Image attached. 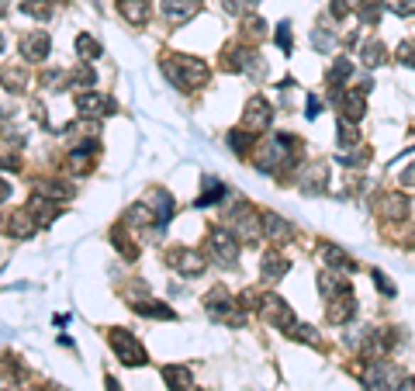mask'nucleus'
<instances>
[{
    "mask_svg": "<svg viewBox=\"0 0 415 391\" xmlns=\"http://www.w3.org/2000/svg\"><path fill=\"white\" fill-rule=\"evenodd\" d=\"M163 73L170 77V83L177 87H205L211 70L208 63L194 59V55H173V59H163Z\"/></svg>",
    "mask_w": 415,
    "mask_h": 391,
    "instance_id": "nucleus-1",
    "label": "nucleus"
},
{
    "mask_svg": "<svg viewBox=\"0 0 415 391\" xmlns=\"http://www.w3.org/2000/svg\"><path fill=\"white\" fill-rule=\"evenodd\" d=\"M229 232L239 242H259V235H263V215L253 205H246V201H235V208L229 211Z\"/></svg>",
    "mask_w": 415,
    "mask_h": 391,
    "instance_id": "nucleus-2",
    "label": "nucleus"
},
{
    "mask_svg": "<svg viewBox=\"0 0 415 391\" xmlns=\"http://www.w3.org/2000/svg\"><path fill=\"white\" fill-rule=\"evenodd\" d=\"M208 257L218 267H235V260H239V239L225 225H211L208 229Z\"/></svg>",
    "mask_w": 415,
    "mask_h": 391,
    "instance_id": "nucleus-3",
    "label": "nucleus"
},
{
    "mask_svg": "<svg viewBox=\"0 0 415 391\" xmlns=\"http://www.w3.org/2000/svg\"><path fill=\"white\" fill-rule=\"evenodd\" d=\"M107 339H111V346H114V353H118V360H122V364H129V367L146 364V346L131 336L129 329H111Z\"/></svg>",
    "mask_w": 415,
    "mask_h": 391,
    "instance_id": "nucleus-4",
    "label": "nucleus"
},
{
    "mask_svg": "<svg viewBox=\"0 0 415 391\" xmlns=\"http://www.w3.org/2000/svg\"><path fill=\"white\" fill-rule=\"evenodd\" d=\"M401 385V370L388 360H370L367 374H363V388L367 391H394Z\"/></svg>",
    "mask_w": 415,
    "mask_h": 391,
    "instance_id": "nucleus-5",
    "label": "nucleus"
},
{
    "mask_svg": "<svg viewBox=\"0 0 415 391\" xmlns=\"http://www.w3.org/2000/svg\"><path fill=\"white\" fill-rule=\"evenodd\" d=\"M259 315H263L270 326L284 329V333L294 326V312H291V305H287L284 298H277V294H263V298H259Z\"/></svg>",
    "mask_w": 415,
    "mask_h": 391,
    "instance_id": "nucleus-6",
    "label": "nucleus"
},
{
    "mask_svg": "<svg viewBox=\"0 0 415 391\" xmlns=\"http://www.w3.org/2000/svg\"><path fill=\"white\" fill-rule=\"evenodd\" d=\"M166 263H170L173 270L187 274V277L205 274V267H208V260L201 257V250H187V246H173V250L166 253Z\"/></svg>",
    "mask_w": 415,
    "mask_h": 391,
    "instance_id": "nucleus-7",
    "label": "nucleus"
},
{
    "mask_svg": "<svg viewBox=\"0 0 415 391\" xmlns=\"http://www.w3.org/2000/svg\"><path fill=\"white\" fill-rule=\"evenodd\" d=\"M294 183H298L301 194H322L325 183H329V166H325V163H305V166L298 170Z\"/></svg>",
    "mask_w": 415,
    "mask_h": 391,
    "instance_id": "nucleus-8",
    "label": "nucleus"
},
{
    "mask_svg": "<svg viewBox=\"0 0 415 391\" xmlns=\"http://www.w3.org/2000/svg\"><path fill=\"white\" fill-rule=\"evenodd\" d=\"M270 122H274L270 105H266L263 97H253V101L246 105V114H242V129L249 132V135H259L263 129H270Z\"/></svg>",
    "mask_w": 415,
    "mask_h": 391,
    "instance_id": "nucleus-9",
    "label": "nucleus"
},
{
    "mask_svg": "<svg viewBox=\"0 0 415 391\" xmlns=\"http://www.w3.org/2000/svg\"><path fill=\"white\" fill-rule=\"evenodd\" d=\"M77 111L83 118H107V114H114V101L104 94H94V90H83L77 94Z\"/></svg>",
    "mask_w": 415,
    "mask_h": 391,
    "instance_id": "nucleus-10",
    "label": "nucleus"
},
{
    "mask_svg": "<svg viewBox=\"0 0 415 391\" xmlns=\"http://www.w3.org/2000/svg\"><path fill=\"white\" fill-rule=\"evenodd\" d=\"M52 49V38H49V31H28L25 38H21V55H25L28 63H42L45 55H49Z\"/></svg>",
    "mask_w": 415,
    "mask_h": 391,
    "instance_id": "nucleus-11",
    "label": "nucleus"
},
{
    "mask_svg": "<svg viewBox=\"0 0 415 391\" xmlns=\"http://www.w3.org/2000/svg\"><path fill=\"white\" fill-rule=\"evenodd\" d=\"M333 305H329V312H325V318L333 322V326H346L353 315H357V298L350 294V291H343V294H336V298H329Z\"/></svg>",
    "mask_w": 415,
    "mask_h": 391,
    "instance_id": "nucleus-12",
    "label": "nucleus"
},
{
    "mask_svg": "<svg viewBox=\"0 0 415 391\" xmlns=\"http://www.w3.org/2000/svg\"><path fill=\"white\" fill-rule=\"evenodd\" d=\"M198 14V0H163V18L170 25H187Z\"/></svg>",
    "mask_w": 415,
    "mask_h": 391,
    "instance_id": "nucleus-13",
    "label": "nucleus"
},
{
    "mask_svg": "<svg viewBox=\"0 0 415 391\" xmlns=\"http://www.w3.org/2000/svg\"><path fill=\"white\" fill-rule=\"evenodd\" d=\"M263 235H266L270 242H287V239L294 235V229H291V222L281 218L277 211H263Z\"/></svg>",
    "mask_w": 415,
    "mask_h": 391,
    "instance_id": "nucleus-14",
    "label": "nucleus"
},
{
    "mask_svg": "<svg viewBox=\"0 0 415 391\" xmlns=\"http://www.w3.org/2000/svg\"><path fill=\"white\" fill-rule=\"evenodd\" d=\"M287 270H291V260L281 257L277 250H266V253H263V260H259V274H263V281H281Z\"/></svg>",
    "mask_w": 415,
    "mask_h": 391,
    "instance_id": "nucleus-15",
    "label": "nucleus"
},
{
    "mask_svg": "<svg viewBox=\"0 0 415 391\" xmlns=\"http://www.w3.org/2000/svg\"><path fill=\"white\" fill-rule=\"evenodd\" d=\"M28 215H31L38 225H49L52 218L59 215V205H55V198H45V194H31V201H28Z\"/></svg>",
    "mask_w": 415,
    "mask_h": 391,
    "instance_id": "nucleus-16",
    "label": "nucleus"
},
{
    "mask_svg": "<svg viewBox=\"0 0 415 391\" xmlns=\"http://www.w3.org/2000/svg\"><path fill=\"white\" fill-rule=\"evenodd\" d=\"M118 11H122V18L129 21V25L142 28L149 21V14H153V7H149V0H122L118 4Z\"/></svg>",
    "mask_w": 415,
    "mask_h": 391,
    "instance_id": "nucleus-17",
    "label": "nucleus"
},
{
    "mask_svg": "<svg viewBox=\"0 0 415 391\" xmlns=\"http://www.w3.org/2000/svg\"><path fill=\"white\" fill-rule=\"evenodd\" d=\"M377 211H381L384 222H401V218L409 215V198H405V194H388V198H381Z\"/></svg>",
    "mask_w": 415,
    "mask_h": 391,
    "instance_id": "nucleus-18",
    "label": "nucleus"
},
{
    "mask_svg": "<svg viewBox=\"0 0 415 391\" xmlns=\"http://www.w3.org/2000/svg\"><path fill=\"white\" fill-rule=\"evenodd\" d=\"M149 208H153V215H156V225H159V229H166V225H170V218H173V198H170L166 191H153Z\"/></svg>",
    "mask_w": 415,
    "mask_h": 391,
    "instance_id": "nucleus-19",
    "label": "nucleus"
},
{
    "mask_svg": "<svg viewBox=\"0 0 415 391\" xmlns=\"http://www.w3.org/2000/svg\"><path fill=\"white\" fill-rule=\"evenodd\" d=\"M35 229H38V222L28 215V208L25 211H14V215L7 218V232L14 235V239H31V235H35Z\"/></svg>",
    "mask_w": 415,
    "mask_h": 391,
    "instance_id": "nucleus-20",
    "label": "nucleus"
},
{
    "mask_svg": "<svg viewBox=\"0 0 415 391\" xmlns=\"http://www.w3.org/2000/svg\"><path fill=\"white\" fill-rule=\"evenodd\" d=\"M163 381H166V388H170V391L194 388V377H190V370H187V367H180V364L163 367Z\"/></svg>",
    "mask_w": 415,
    "mask_h": 391,
    "instance_id": "nucleus-21",
    "label": "nucleus"
},
{
    "mask_svg": "<svg viewBox=\"0 0 415 391\" xmlns=\"http://www.w3.org/2000/svg\"><path fill=\"white\" fill-rule=\"evenodd\" d=\"M322 257H325V263H329V267H336V270H343V274L357 267V263H353V257H350V253H343V250H339V246H333V242H322Z\"/></svg>",
    "mask_w": 415,
    "mask_h": 391,
    "instance_id": "nucleus-22",
    "label": "nucleus"
},
{
    "mask_svg": "<svg viewBox=\"0 0 415 391\" xmlns=\"http://www.w3.org/2000/svg\"><path fill=\"white\" fill-rule=\"evenodd\" d=\"M318 291H322L325 298H336L343 291H350V284H346V277H339L333 270H322V274H318Z\"/></svg>",
    "mask_w": 415,
    "mask_h": 391,
    "instance_id": "nucleus-23",
    "label": "nucleus"
},
{
    "mask_svg": "<svg viewBox=\"0 0 415 391\" xmlns=\"http://www.w3.org/2000/svg\"><path fill=\"white\" fill-rule=\"evenodd\" d=\"M350 77H353V63H350L346 55H339L336 63H333V70L325 73V83H329L333 90H339V87H343V83H346Z\"/></svg>",
    "mask_w": 415,
    "mask_h": 391,
    "instance_id": "nucleus-24",
    "label": "nucleus"
},
{
    "mask_svg": "<svg viewBox=\"0 0 415 391\" xmlns=\"http://www.w3.org/2000/svg\"><path fill=\"white\" fill-rule=\"evenodd\" d=\"M101 42L94 38V35H87V31H80L77 35V55L83 63H94V59H101Z\"/></svg>",
    "mask_w": 415,
    "mask_h": 391,
    "instance_id": "nucleus-25",
    "label": "nucleus"
},
{
    "mask_svg": "<svg viewBox=\"0 0 415 391\" xmlns=\"http://www.w3.org/2000/svg\"><path fill=\"white\" fill-rule=\"evenodd\" d=\"M125 222H129L131 229H146L149 222H156V215H153V208H149L146 201H139V205H131V208L125 211Z\"/></svg>",
    "mask_w": 415,
    "mask_h": 391,
    "instance_id": "nucleus-26",
    "label": "nucleus"
},
{
    "mask_svg": "<svg viewBox=\"0 0 415 391\" xmlns=\"http://www.w3.org/2000/svg\"><path fill=\"white\" fill-rule=\"evenodd\" d=\"M135 312L146 315V318H163V322L177 318V312H173V309H166L163 301H135Z\"/></svg>",
    "mask_w": 415,
    "mask_h": 391,
    "instance_id": "nucleus-27",
    "label": "nucleus"
},
{
    "mask_svg": "<svg viewBox=\"0 0 415 391\" xmlns=\"http://www.w3.org/2000/svg\"><path fill=\"white\" fill-rule=\"evenodd\" d=\"M360 59H363V66H381V63L388 59V49H384L377 38H370V42H363Z\"/></svg>",
    "mask_w": 415,
    "mask_h": 391,
    "instance_id": "nucleus-28",
    "label": "nucleus"
},
{
    "mask_svg": "<svg viewBox=\"0 0 415 391\" xmlns=\"http://www.w3.org/2000/svg\"><path fill=\"white\" fill-rule=\"evenodd\" d=\"M225 198V183L218 181V177H205V194L198 198V205L205 208V205H218Z\"/></svg>",
    "mask_w": 415,
    "mask_h": 391,
    "instance_id": "nucleus-29",
    "label": "nucleus"
},
{
    "mask_svg": "<svg viewBox=\"0 0 415 391\" xmlns=\"http://www.w3.org/2000/svg\"><path fill=\"white\" fill-rule=\"evenodd\" d=\"M381 11H384V4L381 0H360V7H357V14H360V25L370 28L381 21Z\"/></svg>",
    "mask_w": 415,
    "mask_h": 391,
    "instance_id": "nucleus-30",
    "label": "nucleus"
},
{
    "mask_svg": "<svg viewBox=\"0 0 415 391\" xmlns=\"http://www.w3.org/2000/svg\"><path fill=\"white\" fill-rule=\"evenodd\" d=\"M360 142V132H357V125L350 122V118H339V146L343 149H353Z\"/></svg>",
    "mask_w": 415,
    "mask_h": 391,
    "instance_id": "nucleus-31",
    "label": "nucleus"
},
{
    "mask_svg": "<svg viewBox=\"0 0 415 391\" xmlns=\"http://www.w3.org/2000/svg\"><path fill=\"white\" fill-rule=\"evenodd\" d=\"M249 146H257V139H253V135H249L246 129H242V132H232V135H229V149H235L239 156H246V153H249Z\"/></svg>",
    "mask_w": 415,
    "mask_h": 391,
    "instance_id": "nucleus-32",
    "label": "nucleus"
},
{
    "mask_svg": "<svg viewBox=\"0 0 415 391\" xmlns=\"http://www.w3.org/2000/svg\"><path fill=\"white\" fill-rule=\"evenodd\" d=\"M18 374H21V367L18 364L0 367V391H14L18 388Z\"/></svg>",
    "mask_w": 415,
    "mask_h": 391,
    "instance_id": "nucleus-33",
    "label": "nucleus"
},
{
    "mask_svg": "<svg viewBox=\"0 0 415 391\" xmlns=\"http://www.w3.org/2000/svg\"><path fill=\"white\" fill-rule=\"evenodd\" d=\"M287 336L301 339V343H308V346H318V343H322V339H318V333H315L311 326H298V322H294V326L287 329Z\"/></svg>",
    "mask_w": 415,
    "mask_h": 391,
    "instance_id": "nucleus-34",
    "label": "nucleus"
},
{
    "mask_svg": "<svg viewBox=\"0 0 415 391\" xmlns=\"http://www.w3.org/2000/svg\"><path fill=\"white\" fill-rule=\"evenodd\" d=\"M21 11H25V14H31V18H42V21L52 14L49 0H25V4H21Z\"/></svg>",
    "mask_w": 415,
    "mask_h": 391,
    "instance_id": "nucleus-35",
    "label": "nucleus"
},
{
    "mask_svg": "<svg viewBox=\"0 0 415 391\" xmlns=\"http://www.w3.org/2000/svg\"><path fill=\"white\" fill-rule=\"evenodd\" d=\"M311 45H315L318 53H329V49H333V31H329V28H315V31H311Z\"/></svg>",
    "mask_w": 415,
    "mask_h": 391,
    "instance_id": "nucleus-36",
    "label": "nucleus"
},
{
    "mask_svg": "<svg viewBox=\"0 0 415 391\" xmlns=\"http://www.w3.org/2000/svg\"><path fill=\"white\" fill-rule=\"evenodd\" d=\"M70 80H77L80 87H90V83H97V73L83 63V66H73V70H70Z\"/></svg>",
    "mask_w": 415,
    "mask_h": 391,
    "instance_id": "nucleus-37",
    "label": "nucleus"
},
{
    "mask_svg": "<svg viewBox=\"0 0 415 391\" xmlns=\"http://www.w3.org/2000/svg\"><path fill=\"white\" fill-rule=\"evenodd\" d=\"M394 59H398L401 66H412L415 70V42H401V45L394 49Z\"/></svg>",
    "mask_w": 415,
    "mask_h": 391,
    "instance_id": "nucleus-38",
    "label": "nucleus"
},
{
    "mask_svg": "<svg viewBox=\"0 0 415 391\" xmlns=\"http://www.w3.org/2000/svg\"><path fill=\"white\" fill-rule=\"evenodd\" d=\"M4 80H7V83H4V87H7V90H14V94H21V90H25V73H21V70H7V73H4Z\"/></svg>",
    "mask_w": 415,
    "mask_h": 391,
    "instance_id": "nucleus-39",
    "label": "nucleus"
},
{
    "mask_svg": "<svg viewBox=\"0 0 415 391\" xmlns=\"http://www.w3.org/2000/svg\"><path fill=\"white\" fill-rule=\"evenodd\" d=\"M111 239H114V246H118V253H125L129 260H135V257H139V250L131 246V239H125V235H122V229H114V235H111Z\"/></svg>",
    "mask_w": 415,
    "mask_h": 391,
    "instance_id": "nucleus-40",
    "label": "nucleus"
},
{
    "mask_svg": "<svg viewBox=\"0 0 415 391\" xmlns=\"http://www.w3.org/2000/svg\"><path fill=\"white\" fill-rule=\"evenodd\" d=\"M381 4L388 7L391 14H401V18H405V14H412V11H415V0H381Z\"/></svg>",
    "mask_w": 415,
    "mask_h": 391,
    "instance_id": "nucleus-41",
    "label": "nucleus"
},
{
    "mask_svg": "<svg viewBox=\"0 0 415 391\" xmlns=\"http://www.w3.org/2000/svg\"><path fill=\"white\" fill-rule=\"evenodd\" d=\"M277 45H281V49H284V53H291V49H294V31H291V25H277Z\"/></svg>",
    "mask_w": 415,
    "mask_h": 391,
    "instance_id": "nucleus-42",
    "label": "nucleus"
},
{
    "mask_svg": "<svg viewBox=\"0 0 415 391\" xmlns=\"http://www.w3.org/2000/svg\"><path fill=\"white\" fill-rule=\"evenodd\" d=\"M63 80H70V73H63V70H49V73L42 77V83H45L49 90H63Z\"/></svg>",
    "mask_w": 415,
    "mask_h": 391,
    "instance_id": "nucleus-43",
    "label": "nucleus"
},
{
    "mask_svg": "<svg viewBox=\"0 0 415 391\" xmlns=\"http://www.w3.org/2000/svg\"><path fill=\"white\" fill-rule=\"evenodd\" d=\"M370 277H374V284L381 287V294H384V298H394V284L388 281V274H384V270H374Z\"/></svg>",
    "mask_w": 415,
    "mask_h": 391,
    "instance_id": "nucleus-44",
    "label": "nucleus"
},
{
    "mask_svg": "<svg viewBox=\"0 0 415 391\" xmlns=\"http://www.w3.org/2000/svg\"><path fill=\"white\" fill-rule=\"evenodd\" d=\"M322 101H318V97H315V94H308V111H305V114H308V118H318V114H322Z\"/></svg>",
    "mask_w": 415,
    "mask_h": 391,
    "instance_id": "nucleus-45",
    "label": "nucleus"
},
{
    "mask_svg": "<svg viewBox=\"0 0 415 391\" xmlns=\"http://www.w3.org/2000/svg\"><path fill=\"white\" fill-rule=\"evenodd\" d=\"M259 0H229V11H249V7H257Z\"/></svg>",
    "mask_w": 415,
    "mask_h": 391,
    "instance_id": "nucleus-46",
    "label": "nucleus"
},
{
    "mask_svg": "<svg viewBox=\"0 0 415 391\" xmlns=\"http://www.w3.org/2000/svg\"><path fill=\"white\" fill-rule=\"evenodd\" d=\"M263 28H266V21H259V18H246V31H249V35H259Z\"/></svg>",
    "mask_w": 415,
    "mask_h": 391,
    "instance_id": "nucleus-47",
    "label": "nucleus"
},
{
    "mask_svg": "<svg viewBox=\"0 0 415 391\" xmlns=\"http://www.w3.org/2000/svg\"><path fill=\"white\" fill-rule=\"evenodd\" d=\"M398 181H401V187H415V163L409 166V170H401V177H398Z\"/></svg>",
    "mask_w": 415,
    "mask_h": 391,
    "instance_id": "nucleus-48",
    "label": "nucleus"
},
{
    "mask_svg": "<svg viewBox=\"0 0 415 391\" xmlns=\"http://www.w3.org/2000/svg\"><path fill=\"white\" fill-rule=\"evenodd\" d=\"M394 391H415V377H401V385Z\"/></svg>",
    "mask_w": 415,
    "mask_h": 391,
    "instance_id": "nucleus-49",
    "label": "nucleus"
},
{
    "mask_svg": "<svg viewBox=\"0 0 415 391\" xmlns=\"http://www.w3.org/2000/svg\"><path fill=\"white\" fill-rule=\"evenodd\" d=\"M11 194H14V191H11V183H7V181H0V201H7Z\"/></svg>",
    "mask_w": 415,
    "mask_h": 391,
    "instance_id": "nucleus-50",
    "label": "nucleus"
},
{
    "mask_svg": "<svg viewBox=\"0 0 415 391\" xmlns=\"http://www.w3.org/2000/svg\"><path fill=\"white\" fill-rule=\"evenodd\" d=\"M107 391H118V381H114V377H107Z\"/></svg>",
    "mask_w": 415,
    "mask_h": 391,
    "instance_id": "nucleus-51",
    "label": "nucleus"
},
{
    "mask_svg": "<svg viewBox=\"0 0 415 391\" xmlns=\"http://www.w3.org/2000/svg\"><path fill=\"white\" fill-rule=\"evenodd\" d=\"M4 7H7V4H4V0H0V14H4Z\"/></svg>",
    "mask_w": 415,
    "mask_h": 391,
    "instance_id": "nucleus-52",
    "label": "nucleus"
},
{
    "mask_svg": "<svg viewBox=\"0 0 415 391\" xmlns=\"http://www.w3.org/2000/svg\"><path fill=\"white\" fill-rule=\"evenodd\" d=\"M21 391H42V388H21Z\"/></svg>",
    "mask_w": 415,
    "mask_h": 391,
    "instance_id": "nucleus-53",
    "label": "nucleus"
},
{
    "mask_svg": "<svg viewBox=\"0 0 415 391\" xmlns=\"http://www.w3.org/2000/svg\"><path fill=\"white\" fill-rule=\"evenodd\" d=\"M0 49H4V35H0Z\"/></svg>",
    "mask_w": 415,
    "mask_h": 391,
    "instance_id": "nucleus-54",
    "label": "nucleus"
}]
</instances>
